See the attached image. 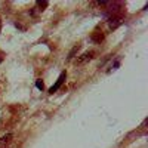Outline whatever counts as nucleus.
<instances>
[{"label":"nucleus","instance_id":"f257e3e1","mask_svg":"<svg viewBox=\"0 0 148 148\" xmlns=\"http://www.w3.org/2000/svg\"><path fill=\"white\" fill-rule=\"evenodd\" d=\"M65 79H67V73H65V71H62V73L59 74L58 80L55 82V84L52 86L51 89H49V93H51V95H52V93H55V92H56V90H58V89L61 88V86H62V83L65 82Z\"/></svg>","mask_w":148,"mask_h":148},{"label":"nucleus","instance_id":"f03ea898","mask_svg":"<svg viewBox=\"0 0 148 148\" xmlns=\"http://www.w3.org/2000/svg\"><path fill=\"white\" fill-rule=\"evenodd\" d=\"M93 55H95V52H84L82 56H79L77 58V61H76V64H79V65H82V64H84V62H88V61H90L92 58H93Z\"/></svg>","mask_w":148,"mask_h":148},{"label":"nucleus","instance_id":"7ed1b4c3","mask_svg":"<svg viewBox=\"0 0 148 148\" xmlns=\"http://www.w3.org/2000/svg\"><path fill=\"white\" fill-rule=\"evenodd\" d=\"M10 138H12V135H10V133H8L6 136H3L2 139H0V148H5V145L10 141Z\"/></svg>","mask_w":148,"mask_h":148},{"label":"nucleus","instance_id":"20e7f679","mask_svg":"<svg viewBox=\"0 0 148 148\" xmlns=\"http://www.w3.org/2000/svg\"><path fill=\"white\" fill-rule=\"evenodd\" d=\"M36 5L40 8V10H45V9L47 8L49 2H47V0H37V2H36Z\"/></svg>","mask_w":148,"mask_h":148},{"label":"nucleus","instance_id":"39448f33","mask_svg":"<svg viewBox=\"0 0 148 148\" xmlns=\"http://www.w3.org/2000/svg\"><path fill=\"white\" fill-rule=\"evenodd\" d=\"M79 49H80V46H79V45H76V46H74V47L71 49V52L68 53V58H67V59H73V58H74V55L77 53V51H79Z\"/></svg>","mask_w":148,"mask_h":148},{"label":"nucleus","instance_id":"423d86ee","mask_svg":"<svg viewBox=\"0 0 148 148\" xmlns=\"http://www.w3.org/2000/svg\"><path fill=\"white\" fill-rule=\"evenodd\" d=\"M119 65H120V61H119V59H116V61H114V62H113V64H111V67H110V70H108V73H110V71H113V70H117V68H119Z\"/></svg>","mask_w":148,"mask_h":148},{"label":"nucleus","instance_id":"0eeeda50","mask_svg":"<svg viewBox=\"0 0 148 148\" xmlns=\"http://www.w3.org/2000/svg\"><path fill=\"white\" fill-rule=\"evenodd\" d=\"M36 88L39 89V90H43V89H45V84H43V82H42L40 79L36 80Z\"/></svg>","mask_w":148,"mask_h":148},{"label":"nucleus","instance_id":"6e6552de","mask_svg":"<svg viewBox=\"0 0 148 148\" xmlns=\"http://www.w3.org/2000/svg\"><path fill=\"white\" fill-rule=\"evenodd\" d=\"M2 61H3V58H2V56H0V64H2Z\"/></svg>","mask_w":148,"mask_h":148}]
</instances>
